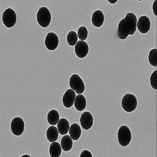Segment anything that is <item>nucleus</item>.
<instances>
[{
  "instance_id": "obj_1",
  "label": "nucleus",
  "mask_w": 157,
  "mask_h": 157,
  "mask_svg": "<svg viewBox=\"0 0 157 157\" xmlns=\"http://www.w3.org/2000/svg\"><path fill=\"white\" fill-rule=\"evenodd\" d=\"M137 21L136 15L133 13L129 12L119 22L117 35L120 40H126L129 35L135 34L137 28Z\"/></svg>"
},
{
  "instance_id": "obj_2",
  "label": "nucleus",
  "mask_w": 157,
  "mask_h": 157,
  "mask_svg": "<svg viewBox=\"0 0 157 157\" xmlns=\"http://www.w3.org/2000/svg\"><path fill=\"white\" fill-rule=\"evenodd\" d=\"M51 18V13L48 8L42 6L39 9L36 14V20L41 27L43 28L48 27Z\"/></svg>"
},
{
  "instance_id": "obj_3",
  "label": "nucleus",
  "mask_w": 157,
  "mask_h": 157,
  "mask_svg": "<svg viewBox=\"0 0 157 157\" xmlns=\"http://www.w3.org/2000/svg\"><path fill=\"white\" fill-rule=\"evenodd\" d=\"M137 106V99L132 94H126L121 100V106L125 112L131 113L135 111Z\"/></svg>"
},
{
  "instance_id": "obj_4",
  "label": "nucleus",
  "mask_w": 157,
  "mask_h": 157,
  "mask_svg": "<svg viewBox=\"0 0 157 157\" xmlns=\"http://www.w3.org/2000/svg\"><path fill=\"white\" fill-rule=\"evenodd\" d=\"M117 139L121 146L125 147L129 145L132 140V133L129 127L125 125L120 127L117 132Z\"/></svg>"
},
{
  "instance_id": "obj_5",
  "label": "nucleus",
  "mask_w": 157,
  "mask_h": 157,
  "mask_svg": "<svg viewBox=\"0 0 157 157\" xmlns=\"http://www.w3.org/2000/svg\"><path fill=\"white\" fill-rule=\"evenodd\" d=\"M69 86L71 89L74 90L75 93L82 94L85 89V86L83 80L79 75L73 74L69 79Z\"/></svg>"
},
{
  "instance_id": "obj_6",
  "label": "nucleus",
  "mask_w": 157,
  "mask_h": 157,
  "mask_svg": "<svg viewBox=\"0 0 157 157\" xmlns=\"http://www.w3.org/2000/svg\"><path fill=\"white\" fill-rule=\"evenodd\" d=\"M17 16L14 10L9 8L3 12L2 15V21L5 27L11 28L14 27L17 23Z\"/></svg>"
},
{
  "instance_id": "obj_7",
  "label": "nucleus",
  "mask_w": 157,
  "mask_h": 157,
  "mask_svg": "<svg viewBox=\"0 0 157 157\" xmlns=\"http://www.w3.org/2000/svg\"><path fill=\"white\" fill-rule=\"evenodd\" d=\"M25 124L21 117H17L13 119L11 123V129L14 136H19L23 133Z\"/></svg>"
},
{
  "instance_id": "obj_8",
  "label": "nucleus",
  "mask_w": 157,
  "mask_h": 157,
  "mask_svg": "<svg viewBox=\"0 0 157 157\" xmlns=\"http://www.w3.org/2000/svg\"><path fill=\"white\" fill-rule=\"evenodd\" d=\"M44 43L48 50L50 51L56 50L59 43L58 35L53 32L49 33L46 36Z\"/></svg>"
},
{
  "instance_id": "obj_9",
  "label": "nucleus",
  "mask_w": 157,
  "mask_h": 157,
  "mask_svg": "<svg viewBox=\"0 0 157 157\" xmlns=\"http://www.w3.org/2000/svg\"><path fill=\"white\" fill-rule=\"evenodd\" d=\"M137 27L140 33L145 34L149 31L151 27L150 18L146 15L141 16L137 21Z\"/></svg>"
},
{
  "instance_id": "obj_10",
  "label": "nucleus",
  "mask_w": 157,
  "mask_h": 157,
  "mask_svg": "<svg viewBox=\"0 0 157 157\" xmlns=\"http://www.w3.org/2000/svg\"><path fill=\"white\" fill-rule=\"evenodd\" d=\"M75 52L78 58L80 59L85 58L89 52V47L88 43L84 41H78L75 45Z\"/></svg>"
},
{
  "instance_id": "obj_11",
  "label": "nucleus",
  "mask_w": 157,
  "mask_h": 157,
  "mask_svg": "<svg viewBox=\"0 0 157 157\" xmlns=\"http://www.w3.org/2000/svg\"><path fill=\"white\" fill-rule=\"evenodd\" d=\"M80 121L81 127L84 130H89L93 125V117L89 112H83L81 114Z\"/></svg>"
},
{
  "instance_id": "obj_12",
  "label": "nucleus",
  "mask_w": 157,
  "mask_h": 157,
  "mask_svg": "<svg viewBox=\"0 0 157 157\" xmlns=\"http://www.w3.org/2000/svg\"><path fill=\"white\" fill-rule=\"evenodd\" d=\"M76 93L74 90L69 89L66 90L63 97V103L64 106L67 108L73 106L76 98Z\"/></svg>"
},
{
  "instance_id": "obj_13",
  "label": "nucleus",
  "mask_w": 157,
  "mask_h": 157,
  "mask_svg": "<svg viewBox=\"0 0 157 157\" xmlns=\"http://www.w3.org/2000/svg\"><path fill=\"white\" fill-rule=\"evenodd\" d=\"M105 17L102 11L97 10L93 13L91 21L93 25L97 28L101 27L104 24Z\"/></svg>"
},
{
  "instance_id": "obj_14",
  "label": "nucleus",
  "mask_w": 157,
  "mask_h": 157,
  "mask_svg": "<svg viewBox=\"0 0 157 157\" xmlns=\"http://www.w3.org/2000/svg\"><path fill=\"white\" fill-rule=\"evenodd\" d=\"M70 125L69 122L67 119L62 118L60 119L57 124V129L58 132L62 136H65L67 135L69 130Z\"/></svg>"
},
{
  "instance_id": "obj_15",
  "label": "nucleus",
  "mask_w": 157,
  "mask_h": 157,
  "mask_svg": "<svg viewBox=\"0 0 157 157\" xmlns=\"http://www.w3.org/2000/svg\"><path fill=\"white\" fill-rule=\"evenodd\" d=\"M69 135L73 140H78L81 135V129L79 125L76 123L72 124L69 128Z\"/></svg>"
},
{
  "instance_id": "obj_16",
  "label": "nucleus",
  "mask_w": 157,
  "mask_h": 157,
  "mask_svg": "<svg viewBox=\"0 0 157 157\" xmlns=\"http://www.w3.org/2000/svg\"><path fill=\"white\" fill-rule=\"evenodd\" d=\"M74 104L77 110L79 112L84 110L87 105L86 99L85 97L82 94L78 95L76 96Z\"/></svg>"
},
{
  "instance_id": "obj_17",
  "label": "nucleus",
  "mask_w": 157,
  "mask_h": 157,
  "mask_svg": "<svg viewBox=\"0 0 157 157\" xmlns=\"http://www.w3.org/2000/svg\"><path fill=\"white\" fill-rule=\"evenodd\" d=\"M59 132L58 129L54 126H50L46 132L47 139L50 143H53L58 140Z\"/></svg>"
},
{
  "instance_id": "obj_18",
  "label": "nucleus",
  "mask_w": 157,
  "mask_h": 157,
  "mask_svg": "<svg viewBox=\"0 0 157 157\" xmlns=\"http://www.w3.org/2000/svg\"><path fill=\"white\" fill-rule=\"evenodd\" d=\"M60 145L63 151L68 152L73 147V140L69 135H65L61 139Z\"/></svg>"
},
{
  "instance_id": "obj_19",
  "label": "nucleus",
  "mask_w": 157,
  "mask_h": 157,
  "mask_svg": "<svg viewBox=\"0 0 157 157\" xmlns=\"http://www.w3.org/2000/svg\"><path fill=\"white\" fill-rule=\"evenodd\" d=\"M47 120L49 124L52 126L57 124L59 120V114L57 110L52 109L49 111L47 115Z\"/></svg>"
},
{
  "instance_id": "obj_20",
  "label": "nucleus",
  "mask_w": 157,
  "mask_h": 157,
  "mask_svg": "<svg viewBox=\"0 0 157 157\" xmlns=\"http://www.w3.org/2000/svg\"><path fill=\"white\" fill-rule=\"evenodd\" d=\"M62 147L60 144L54 142L50 144L49 148V153L51 157H59L62 153Z\"/></svg>"
},
{
  "instance_id": "obj_21",
  "label": "nucleus",
  "mask_w": 157,
  "mask_h": 157,
  "mask_svg": "<svg viewBox=\"0 0 157 157\" xmlns=\"http://www.w3.org/2000/svg\"><path fill=\"white\" fill-rule=\"evenodd\" d=\"M78 40L77 34L74 31H71L67 34V41L69 45L71 46H75L77 43Z\"/></svg>"
},
{
  "instance_id": "obj_22",
  "label": "nucleus",
  "mask_w": 157,
  "mask_h": 157,
  "mask_svg": "<svg viewBox=\"0 0 157 157\" xmlns=\"http://www.w3.org/2000/svg\"><path fill=\"white\" fill-rule=\"evenodd\" d=\"M157 50L156 48H153L150 50L148 56V61L150 65L153 67H157Z\"/></svg>"
},
{
  "instance_id": "obj_23",
  "label": "nucleus",
  "mask_w": 157,
  "mask_h": 157,
  "mask_svg": "<svg viewBox=\"0 0 157 157\" xmlns=\"http://www.w3.org/2000/svg\"><path fill=\"white\" fill-rule=\"evenodd\" d=\"M77 35L78 37L81 41L86 40L88 36V31L85 26H81L78 29Z\"/></svg>"
},
{
  "instance_id": "obj_24",
  "label": "nucleus",
  "mask_w": 157,
  "mask_h": 157,
  "mask_svg": "<svg viewBox=\"0 0 157 157\" xmlns=\"http://www.w3.org/2000/svg\"><path fill=\"white\" fill-rule=\"evenodd\" d=\"M150 83L152 89L156 90L157 89V71H154L151 74L150 77Z\"/></svg>"
},
{
  "instance_id": "obj_25",
  "label": "nucleus",
  "mask_w": 157,
  "mask_h": 157,
  "mask_svg": "<svg viewBox=\"0 0 157 157\" xmlns=\"http://www.w3.org/2000/svg\"><path fill=\"white\" fill-rule=\"evenodd\" d=\"M80 157H93L91 152L89 150H85L81 152Z\"/></svg>"
},
{
  "instance_id": "obj_26",
  "label": "nucleus",
  "mask_w": 157,
  "mask_h": 157,
  "mask_svg": "<svg viewBox=\"0 0 157 157\" xmlns=\"http://www.w3.org/2000/svg\"><path fill=\"white\" fill-rule=\"evenodd\" d=\"M152 11H153V13L155 16H157V0H155L153 3L152 5Z\"/></svg>"
},
{
  "instance_id": "obj_27",
  "label": "nucleus",
  "mask_w": 157,
  "mask_h": 157,
  "mask_svg": "<svg viewBox=\"0 0 157 157\" xmlns=\"http://www.w3.org/2000/svg\"><path fill=\"white\" fill-rule=\"evenodd\" d=\"M118 0H111V1H109V0H108V2H109L111 4H115L117 2Z\"/></svg>"
},
{
  "instance_id": "obj_28",
  "label": "nucleus",
  "mask_w": 157,
  "mask_h": 157,
  "mask_svg": "<svg viewBox=\"0 0 157 157\" xmlns=\"http://www.w3.org/2000/svg\"><path fill=\"white\" fill-rule=\"evenodd\" d=\"M31 157L28 154H25L24 155H22L21 157Z\"/></svg>"
}]
</instances>
